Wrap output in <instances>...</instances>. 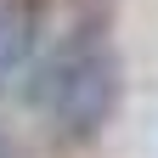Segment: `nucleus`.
Listing matches in <instances>:
<instances>
[{
    "instance_id": "1",
    "label": "nucleus",
    "mask_w": 158,
    "mask_h": 158,
    "mask_svg": "<svg viewBox=\"0 0 158 158\" xmlns=\"http://www.w3.org/2000/svg\"><path fill=\"white\" fill-rule=\"evenodd\" d=\"M34 107L51 118L62 135L85 141L118 113V96H124V68H118V51L107 40H68L62 51L51 56L34 79Z\"/></svg>"
},
{
    "instance_id": "2",
    "label": "nucleus",
    "mask_w": 158,
    "mask_h": 158,
    "mask_svg": "<svg viewBox=\"0 0 158 158\" xmlns=\"http://www.w3.org/2000/svg\"><path fill=\"white\" fill-rule=\"evenodd\" d=\"M34 34H40V23H34V6H28V0H0V85L28 62Z\"/></svg>"
}]
</instances>
